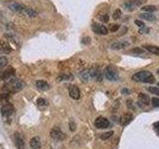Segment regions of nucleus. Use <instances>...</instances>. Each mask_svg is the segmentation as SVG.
I'll return each mask as SVG.
<instances>
[{
    "mask_svg": "<svg viewBox=\"0 0 159 149\" xmlns=\"http://www.w3.org/2000/svg\"><path fill=\"white\" fill-rule=\"evenodd\" d=\"M25 86V83L19 79H9L3 86V91L9 94H16L22 91Z\"/></svg>",
    "mask_w": 159,
    "mask_h": 149,
    "instance_id": "nucleus-1",
    "label": "nucleus"
},
{
    "mask_svg": "<svg viewBox=\"0 0 159 149\" xmlns=\"http://www.w3.org/2000/svg\"><path fill=\"white\" fill-rule=\"evenodd\" d=\"M132 80L137 83H154V77L149 71H141L132 76Z\"/></svg>",
    "mask_w": 159,
    "mask_h": 149,
    "instance_id": "nucleus-2",
    "label": "nucleus"
},
{
    "mask_svg": "<svg viewBox=\"0 0 159 149\" xmlns=\"http://www.w3.org/2000/svg\"><path fill=\"white\" fill-rule=\"evenodd\" d=\"M105 79L110 80V82H116L118 80V73L116 69L113 66H107L105 70Z\"/></svg>",
    "mask_w": 159,
    "mask_h": 149,
    "instance_id": "nucleus-3",
    "label": "nucleus"
},
{
    "mask_svg": "<svg viewBox=\"0 0 159 149\" xmlns=\"http://www.w3.org/2000/svg\"><path fill=\"white\" fill-rule=\"evenodd\" d=\"M50 135H51V137L54 139V140L62 141L66 139V134H65V133L62 131V129L58 126L53 127L51 129V131H50Z\"/></svg>",
    "mask_w": 159,
    "mask_h": 149,
    "instance_id": "nucleus-4",
    "label": "nucleus"
},
{
    "mask_svg": "<svg viewBox=\"0 0 159 149\" xmlns=\"http://www.w3.org/2000/svg\"><path fill=\"white\" fill-rule=\"evenodd\" d=\"M145 1H146V0H130V1L124 3L123 7L125 8L126 10L133 11L136 7H139V6L144 4Z\"/></svg>",
    "mask_w": 159,
    "mask_h": 149,
    "instance_id": "nucleus-5",
    "label": "nucleus"
},
{
    "mask_svg": "<svg viewBox=\"0 0 159 149\" xmlns=\"http://www.w3.org/2000/svg\"><path fill=\"white\" fill-rule=\"evenodd\" d=\"M7 5H8V8L12 12H14V13H23L25 8H26V6H24L23 4H20L18 2H9Z\"/></svg>",
    "mask_w": 159,
    "mask_h": 149,
    "instance_id": "nucleus-6",
    "label": "nucleus"
},
{
    "mask_svg": "<svg viewBox=\"0 0 159 149\" xmlns=\"http://www.w3.org/2000/svg\"><path fill=\"white\" fill-rule=\"evenodd\" d=\"M95 126L99 129L107 128V127L110 126V121L105 117H98L95 121Z\"/></svg>",
    "mask_w": 159,
    "mask_h": 149,
    "instance_id": "nucleus-7",
    "label": "nucleus"
},
{
    "mask_svg": "<svg viewBox=\"0 0 159 149\" xmlns=\"http://www.w3.org/2000/svg\"><path fill=\"white\" fill-rule=\"evenodd\" d=\"M15 70L12 67H8L7 69L0 73V80H8L14 74Z\"/></svg>",
    "mask_w": 159,
    "mask_h": 149,
    "instance_id": "nucleus-8",
    "label": "nucleus"
},
{
    "mask_svg": "<svg viewBox=\"0 0 159 149\" xmlns=\"http://www.w3.org/2000/svg\"><path fill=\"white\" fill-rule=\"evenodd\" d=\"M93 31L96 34H99V35H107L108 33V29L104 25H99V24H93L92 26Z\"/></svg>",
    "mask_w": 159,
    "mask_h": 149,
    "instance_id": "nucleus-9",
    "label": "nucleus"
},
{
    "mask_svg": "<svg viewBox=\"0 0 159 149\" xmlns=\"http://www.w3.org/2000/svg\"><path fill=\"white\" fill-rule=\"evenodd\" d=\"M14 112V107L12 104H3V107H1V113L3 116H10L12 113Z\"/></svg>",
    "mask_w": 159,
    "mask_h": 149,
    "instance_id": "nucleus-10",
    "label": "nucleus"
},
{
    "mask_svg": "<svg viewBox=\"0 0 159 149\" xmlns=\"http://www.w3.org/2000/svg\"><path fill=\"white\" fill-rule=\"evenodd\" d=\"M91 70V79L95 80L96 82H102V74L99 68H92Z\"/></svg>",
    "mask_w": 159,
    "mask_h": 149,
    "instance_id": "nucleus-11",
    "label": "nucleus"
},
{
    "mask_svg": "<svg viewBox=\"0 0 159 149\" xmlns=\"http://www.w3.org/2000/svg\"><path fill=\"white\" fill-rule=\"evenodd\" d=\"M14 142H15V146H16L18 149L25 148V139L20 133H15Z\"/></svg>",
    "mask_w": 159,
    "mask_h": 149,
    "instance_id": "nucleus-12",
    "label": "nucleus"
},
{
    "mask_svg": "<svg viewBox=\"0 0 159 149\" xmlns=\"http://www.w3.org/2000/svg\"><path fill=\"white\" fill-rule=\"evenodd\" d=\"M69 95L74 99H79L81 98V92L77 86H69Z\"/></svg>",
    "mask_w": 159,
    "mask_h": 149,
    "instance_id": "nucleus-13",
    "label": "nucleus"
},
{
    "mask_svg": "<svg viewBox=\"0 0 159 149\" xmlns=\"http://www.w3.org/2000/svg\"><path fill=\"white\" fill-rule=\"evenodd\" d=\"M12 52L11 46L8 44V42L4 40H0V54H10Z\"/></svg>",
    "mask_w": 159,
    "mask_h": 149,
    "instance_id": "nucleus-14",
    "label": "nucleus"
},
{
    "mask_svg": "<svg viewBox=\"0 0 159 149\" xmlns=\"http://www.w3.org/2000/svg\"><path fill=\"white\" fill-rule=\"evenodd\" d=\"M41 146H42V142L39 136H35V137L31 138V140H30L31 149H40Z\"/></svg>",
    "mask_w": 159,
    "mask_h": 149,
    "instance_id": "nucleus-15",
    "label": "nucleus"
},
{
    "mask_svg": "<svg viewBox=\"0 0 159 149\" xmlns=\"http://www.w3.org/2000/svg\"><path fill=\"white\" fill-rule=\"evenodd\" d=\"M79 77H80V79L81 80H83V82H89L90 80H92L91 79V70L90 69H86V70H84L83 72H81L79 74Z\"/></svg>",
    "mask_w": 159,
    "mask_h": 149,
    "instance_id": "nucleus-16",
    "label": "nucleus"
},
{
    "mask_svg": "<svg viewBox=\"0 0 159 149\" xmlns=\"http://www.w3.org/2000/svg\"><path fill=\"white\" fill-rule=\"evenodd\" d=\"M128 46H129V43H128V42L121 41V42L113 43V44L111 45V49H114V50H120V49H124V48L128 47Z\"/></svg>",
    "mask_w": 159,
    "mask_h": 149,
    "instance_id": "nucleus-17",
    "label": "nucleus"
},
{
    "mask_svg": "<svg viewBox=\"0 0 159 149\" xmlns=\"http://www.w3.org/2000/svg\"><path fill=\"white\" fill-rule=\"evenodd\" d=\"M36 88L40 89V91H47V89H50V86L48 83L45 82V80H37Z\"/></svg>",
    "mask_w": 159,
    "mask_h": 149,
    "instance_id": "nucleus-18",
    "label": "nucleus"
},
{
    "mask_svg": "<svg viewBox=\"0 0 159 149\" xmlns=\"http://www.w3.org/2000/svg\"><path fill=\"white\" fill-rule=\"evenodd\" d=\"M143 48H145L148 52L152 53V54H154V55H156V56H159V47H157V46L145 45V46H143Z\"/></svg>",
    "mask_w": 159,
    "mask_h": 149,
    "instance_id": "nucleus-19",
    "label": "nucleus"
},
{
    "mask_svg": "<svg viewBox=\"0 0 159 149\" xmlns=\"http://www.w3.org/2000/svg\"><path fill=\"white\" fill-rule=\"evenodd\" d=\"M74 77L71 74H61L60 76H58L57 80L58 82H63V80H73Z\"/></svg>",
    "mask_w": 159,
    "mask_h": 149,
    "instance_id": "nucleus-20",
    "label": "nucleus"
},
{
    "mask_svg": "<svg viewBox=\"0 0 159 149\" xmlns=\"http://www.w3.org/2000/svg\"><path fill=\"white\" fill-rule=\"evenodd\" d=\"M23 14H26L27 16H29V17H36L37 15H38V13H37L36 10H34L33 8H30V7L25 8Z\"/></svg>",
    "mask_w": 159,
    "mask_h": 149,
    "instance_id": "nucleus-21",
    "label": "nucleus"
},
{
    "mask_svg": "<svg viewBox=\"0 0 159 149\" xmlns=\"http://www.w3.org/2000/svg\"><path fill=\"white\" fill-rule=\"evenodd\" d=\"M139 17L141 18V19H145V20H147V21H154L155 19H156V17H155L153 14L146 13V12H145V13H143V14H140Z\"/></svg>",
    "mask_w": 159,
    "mask_h": 149,
    "instance_id": "nucleus-22",
    "label": "nucleus"
},
{
    "mask_svg": "<svg viewBox=\"0 0 159 149\" xmlns=\"http://www.w3.org/2000/svg\"><path fill=\"white\" fill-rule=\"evenodd\" d=\"M132 119V115L129 113H126L124 114V115L122 116V118H121V124H123V125H126V124H128L130 121H131Z\"/></svg>",
    "mask_w": 159,
    "mask_h": 149,
    "instance_id": "nucleus-23",
    "label": "nucleus"
},
{
    "mask_svg": "<svg viewBox=\"0 0 159 149\" xmlns=\"http://www.w3.org/2000/svg\"><path fill=\"white\" fill-rule=\"evenodd\" d=\"M9 98H10V95H9V92H4V94H0V104H7Z\"/></svg>",
    "mask_w": 159,
    "mask_h": 149,
    "instance_id": "nucleus-24",
    "label": "nucleus"
},
{
    "mask_svg": "<svg viewBox=\"0 0 159 149\" xmlns=\"http://www.w3.org/2000/svg\"><path fill=\"white\" fill-rule=\"evenodd\" d=\"M141 9L144 12H146V13H151V12H154L157 10V8L153 5H145V6H143Z\"/></svg>",
    "mask_w": 159,
    "mask_h": 149,
    "instance_id": "nucleus-25",
    "label": "nucleus"
},
{
    "mask_svg": "<svg viewBox=\"0 0 159 149\" xmlns=\"http://www.w3.org/2000/svg\"><path fill=\"white\" fill-rule=\"evenodd\" d=\"M139 98H140V101H142V104H149V101H150V99H149L148 95H146L144 94H139Z\"/></svg>",
    "mask_w": 159,
    "mask_h": 149,
    "instance_id": "nucleus-26",
    "label": "nucleus"
},
{
    "mask_svg": "<svg viewBox=\"0 0 159 149\" xmlns=\"http://www.w3.org/2000/svg\"><path fill=\"white\" fill-rule=\"evenodd\" d=\"M8 64V60L6 57H0V70H2L3 68H5Z\"/></svg>",
    "mask_w": 159,
    "mask_h": 149,
    "instance_id": "nucleus-27",
    "label": "nucleus"
},
{
    "mask_svg": "<svg viewBox=\"0 0 159 149\" xmlns=\"http://www.w3.org/2000/svg\"><path fill=\"white\" fill-rule=\"evenodd\" d=\"M111 135H113V131H108L107 133H104V134L101 135V138L102 140H105V139H108L111 137Z\"/></svg>",
    "mask_w": 159,
    "mask_h": 149,
    "instance_id": "nucleus-28",
    "label": "nucleus"
},
{
    "mask_svg": "<svg viewBox=\"0 0 159 149\" xmlns=\"http://www.w3.org/2000/svg\"><path fill=\"white\" fill-rule=\"evenodd\" d=\"M113 19L115 20H117V19H119V18L121 17V10L120 9H116L114 12H113Z\"/></svg>",
    "mask_w": 159,
    "mask_h": 149,
    "instance_id": "nucleus-29",
    "label": "nucleus"
},
{
    "mask_svg": "<svg viewBox=\"0 0 159 149\" xmlns=\"http://www.w3.org/2000/svg\"><path fill=\"white\" fill-rule=\"evenodd\" d=\"M37 104H38L39 107H44V105H47V101L44 98H38L37 99Z\"/></svg>",
    "mask_w": 159,
    "mask_h": 149,
    "instance_id": "nucleus-30",
    "label": "nucleus"
},
{
    "mask_svg": "<svg viewBox=\"0 0 159 149\" xmlns=\"http://www.w3.org/2000/svg\"><path fill=\"white\" fill-rule=\"evenodd\" d=\"M151 104L153 105V107H159V98H153L151 99Z\"/></svg>",
    "mask_w": 159,
    "mask_h": 149,
    "instance_id": "nucleus-31",
    "label": "nucleus"
},
{
    "mask_svg": "<svg viewBox=\"0 0 159 149\" xmlns=\"http://www.w3.org/2000/svg\"><path fill=\"white\" fill-rule=\"evenodd\" d=\"M149 92H152V94L156 95H159V88H152V86H150V88L147 89Z\"/></svg>",
    "mask_w": 159,
    "mask_h": 149,
    "instance_id": "nucleus-32",
    "label": "nucleus"
},
{
    "mask_svg": "<svg viewBox=\"0 0 159 149\" xmlns=\"http://www.w3.org/2000/svg\"><path fill=\"white\" fill-rule=\"evenodd\" d=\"M118 29H119V25H117V24L111 25V26L110 27V32H116V31H117Z\"/></svg>",
    "mask_w": 159,
    "mask_h": 149,
    "instance_id": "nucleus-33",
    "label": "nucleus"
},
{
    "mask_svg": "<svg viewBox=\"0 0 159 149\" xmlns=\"http://www.w3.org/2000/svg\"><path fill=\"white\" fill-rule=\"evenodd\" d=\"M82 43L84 45H90L91 44V38L90 37H85V38H83Z\"/></svg>",
    "mask_w": 159,
    "mask_h": 149,
    "instance_id": "nucleus-34",
    "label": "nucleus"
},
{
    "mask_svg": "<svg viewBox=\"0 0 159 149\" xmlns=\"http://www.w3.org/2000/svg\"><path fill=\"white\" fill-rule=\"evenodd\" d=\"M101 20H102V22H104V23H107L108 22V20H110V17H108V15H102V16H101Z\"/></svg>",
    "mask_w": 159,
    "mask_h": 149,
    "instance_id": "nucleus-35",
    "label": "nucleus"
},
{
    "mask_svg": "<svg viewBox=\"0 0 159 149\" xmlns=\"http://www.w3.org/2000/svg\"><path fill=\"white\" fill-rule=\"evenodd\" d=\"M70 129H71V131H75V130H76V123H75L73 120L70 121Z\"/></svg>",
    "mask_w": 159,
    "mask_h": 149,
    "instance_id": "nucleus-36",
    "label": "nucleus"
},
{
    "mask_svg": "<svg viewBox=\"0 0 159 149\" xmlns=\"http://www.w3.org/2000/svg\"><path fill=\"white\" fill-rule=\"evenodd\" d=\"M134 23L137 25L138 27H140V28H143V27H145V25H144V23L142 22V21H140V20H135L134 21Z\"/></svg>",
    "mask_w": 159,
    "mask_h": 149,
    "instance_id": "nucleus-37",
    "label": "nucleus"
},
{
    "mask_svg": "<svg viewBox=\"0 0 159 149\" xmlns=\"http://www.w3.org/2000/svg\"><path fill=\"white\" fill-rule=\"evenodd\" d=\"M153 128H154V130L156 131V133H157L158 136H159V121L155 122V123L153 124Z\"/></svg>",
    "mask_w": 159,
    "mask_h": 149,
    "instance_id": "nucleus-38",
    "label": "nucleus"
},
{
    "mask_svg": "<svg viewBox=\"0 0 159 149\" xmlns=\"http://www.w3.org/2000/svg\"><path fill=\"white\" fill-rule=\"evenodd\" d=\"M132 53H134V54H142L143 50L140 49V48H134L132 50Z\"/></svg>",
    "mask_w": 159,
    "mask_h": 149,
    "instance_id": "nucleus-39",
    "label": "nucleus"
},
{
    "mask_svg": "<svg viewBox=\"0 0 159 149\" xmlns=\"http://www.w3.org/2000/svg\"><path fill=\"white\" fill-rule=\"evenodd\" d=\"M148 32H149V29H148V28H146V27H143V28H141V29L139 30V33H140V34L148 33Z\"/></svg>",
    "mask_w": 159,
    "mask_h": 149,
    "instance_id": "nucleus-40",
    "label": "nucleus"
},
{
    "mask_svg": "<svg viewBox=\"0 0 159 149\" xmlns=\"http://www.w3.org/2000/svg\"><path fill=\"white\" fill-rule=\"evenodd\" d=\"M121 92L122 94H126V95H129L130 92H131V91H129V89H123L122 91H121Z\"/></svg>",
    "mask_w": 159,
    "mask_h": 149,
    "instance_id": "nucleus-41",
    "label": "nucleus"
},
{
    "mask_svg": "<svg viewBox=\"0 0 159 149\" xmlns=\"http://www.w3.org/2000/svg\"><path fill=\"white\" fill-rule=\"evenodd\" d=\"M157 74H159V69H158V70H157Z\"/></svg>",
    "mask_w": 159,
    "mask_h": 149,
    "instance_id": "nucleus-42",
    "label": "nucleus"
},
{
    "mask_svg": "<svg viewBox=\"0 0 159 149\" xmlns=\"http://www.w3.org/2000/svg\"><path fill=\"white\" fill-rule=\"evenodd\" d=\"M157 86H159V83H157Z\"/></svg>",
    "mask_w": 159,
    "mask_h": 149,
    "instance_id": "nucleus-43",
    "label": "nucleus"
}]
</instances>
